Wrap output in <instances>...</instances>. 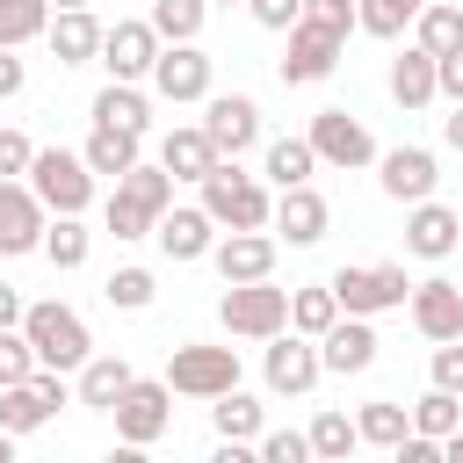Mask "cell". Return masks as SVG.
<instances>
[{
  "instance_id": "8fae6325",
  "label": "cell",
  "mask_w": 463,
  "mask_h": 463,
  "mask_svg": "<svg viewBox=\"0 0 463 463\" xmlns=\"http://www.w3.org/2000/svg\"><path fill=\"white\" fill-rule=\"evenodd\" d=\"M145 80L159 87V101H210V58L195 43H159Z\"/></svg>"
},
{
  "instance_id": "277c9868",
  "label": "cell",
  "mask_w": 463,
  "mask_h": 463,
  "mask_svg": "<svg viewBox=\"0 0 463 463\" xmlns=\"http://www.w3.org/2000/svg\"><path fill=\"white\" fill-rule=\"evenodd\" d=\"M217 318H224V333H239V340H268V333L289 326V289H275L268 275H260V282H224Z\"/></svg>"
},
{
  "instance_id": "d6a6232c",
  "label": "cell",
  "mask_w": 463,
  "mask_h": 463,
  "mask_svg": "<svg viewBox=\"0 0 463 463\" xmlns=\"http://www.w3.org/2000/svg\"><path fill=\"white\" fill-rule=\"evenodd\" d=\"M203 14H210V0H152V29H159V43H195L203 36Z\"/></svg>"
},
{
  "instance_id": "c3c4849f",
  "label": "cell",
  "mask_w": 463,
  "mask_h": 463,
  "mask_svg": "<svg viewBox=\"0 0 463 463\" xmlns=\"http://www.w3.org/2000/svg\"><path fill=\"white\" fill-rule=\"evenodd\" d=\"M434 94H449V101H463V43H456L449 58H434Z\"/></svg>"
},
{
  "instance_id": "83f0119b",
  "label": "cell",
  "mask_w": 463,
  "mask_h": 463,
  "mask_svg": "<svg viewBox=\"0 0 463 463\" xmlns=\"http://www.w3.org/2000/svg\"><path fill=\"white\" fill-rule=\"evenodd\" d=\"M123 383H130V362H123V354H87V362H80V405L109 412V405L123 398Z\"/></svg>"
},
{
  "instance_id": "44dd1931",
  "label": "cell",
  "mask_w": 463,
  "mask_h": 463,
  "mask_svg": "<svg viewBox=\"0 0 463 463\" xmlns=\"http://www.w3.org/2000/svg\"><path fill=\"white\" fill-rule=\"evenodd\" d=\"M456 239H463V217H456L449 203L420 195V203H412V217H405V246H412L420 260H449V253H456Z\"/></svg>"
},
{
  "instance_id": "836d02e7",
  "label": "cell",
  "mask_w": 463,
  "mask_h": 463,
  "mask_svg": "<svg viewBox=\"0 0 463 463\" xmlns=\"http://www.w3.org/2000/svg\"><path fill=\"white\" fill-rule=\"evenodd\" d=\"M412 22H420V51H434V58H449L463 43V7H449V0H427Z\"/></svg>"
},
{
  "instance_id": "8d00e7d4",
  "label": "cell",
  "mask_w": 463,
  "mask_h": 463,
  "mask_svg": "<svg viewBox=\"0 0 463 463\" xmlns=\"http://www.w3.org/2000/svg\"><path fill=\"white\" fill-rule=\"evenodd\" d=\"M405 427H412V412H405V405H391V398H376V405H362V412H354V434H362L369 449H391Z\"/></svg>"
},
{
  "instance_id": "7dc6e473",
  "label": "cell",
  "mask_w": 463,
  "mask_h": 463,
  "mask_svg": "<svg viewBox=\"0 0 463 463\" xmlns=\"http://www.w3.org/2000/svg\"><path fill=\"white\" fill-rule=\"evenodd\" d=\"M246 7H253V22H260V29H289V22L304 14V0H246Z\"/></svg>"
},
{
  "instance_id": "f35d334b",
  "label": "cell",
  "mask_w": 463,
  "mask_h": 463,
  "mask_svg": "<svg viewBox=\"0 0 463 463\" xmlns=\"http://www.w3.org/2000/svg\"><path fill=\"white\" fill-rule=\"evenodd\" d=\"M51 29V0H0V43L14 51V43H29V36H43Z\"/></svg>"
},
{
  "instance_id": "484cf974",
  "label": "cell",
  "mask_w": 463,
  "mask_h": 463,
  "mask_svg": "<svg viewBox=\"0 0 463 463\" xmlns=\"http://www.w3.org/2000/svg\"><path fill=\"white\" fill-rule=\"evenodd\" d=\"M43 420H58V405H51L29 376H22V383H0V427H7L14 441H22V434H36Z\"/></svg>"
},
{
  "instance_id": "4dcf8cb0",
  "label": "cell",
  "mask_w": 463,
  "mask_h": 463,
  "mask_svg": "<svg viewBox=\"0 0 463 463\" xmlns=\"http://www.w3.org/2000/svg\"><path fill=\"white\" fill-rule=\"evenodd\" d=\"M80 159H87L94 174H109V181H116V174H130V166H137V137H130V130L94 123V137H87V152H80Z\"/></svg>"
},
{
  "instance_id": "9a60e30c",
  "label": "cell",
  "mask_w": 463,
  "mask_h": 463,
  "mask_svg": "<svg viewBox=\"0 0 463 463\" xmlns=\"http://www.w3.org/2000/svg\"><path fill=\"white\" fill-rule=\"evenodd\" d=\"M43 224H51V210L36 203V188L29 181H0V253H36Z\"/></svg>"
},
{
  "instance_id": "74e56055",
  "label": "cell",
  "mask_w": 463,
  "mask_h": 463,
  "mask_svg": "<svg viewBox=\"0 0 463 463\" xmlns=\"http://www.w3.org/2000/svg\"><path fill=\"white\" fill-rule=\"evenodd\" d=\"M354 449H362V434H354V420H347V412H318V420H311V456L347 463Z\"/></svg>"
},
{
  "instance_id": "681fc988",
  "label": "cell",
  "mask_w": 463,
  "mask_h": 463,
  "mask_svg": "<svg viewBox=\"0 0 463 463\" xmlns=\"http://www.w3.org/2000/svg\"><path fill=\"white\" fill-rule=\"evenodd\" d=\"M22 80H29V72H22V58L0 43V101H14V94H22Z\"/></svg>"
},
{
  "instance_id": "ac0fdd59",
  "label": "cell",
  "mask_w": 463,
  "mask_h": 463,
  "mask_svg": "<svg viewBox=\"0 0 463 463\" xmlns=\"http://www.w3.org/2000/svg\"><path fill=\"white\" fill-rule=\"evenodd\" d=\"M152 239H159L166 260H203V253L217 246V217H210L203 203H195V210H174V203H166L159 224H152Z\"/></svg>"
},
{
  "instance_id": "30bf717a",
  "label": "cell",
  "mask_w": 463,
  "mask_h": 463,
  "mask_svg": "<svg viewBox=\"0 0 463 463\" xmlns=\"http://www.w3.org/2000/svg\"><path fill=\"white\" fill-rule=\"evenodd\" d=\"M340 51H347V36H333V29H318V22H289V51H282V87H311V80H326L333 65H340Z\"/></svg>"
},
{
  "instance_id": "d590c367",
  "label": "cell",
  "mask_w": 463,
  "mask_h": 463,
  "mask_svg": "<svg viewBox=\"0 0 463 463\" xmlns=\"http://www.w3.org/2000/svg\"><path fill=\"white\" fill-rule=\"evenodd\" d=\"M405 412H412V434H434V441L463 427V398H456V391H441V383H434L420 405H405Z\"/></svg>"
},
{
  "instance_id": "7bdbcfd3",
  "label": "cell",
  "mask_w": 463,
  "mask_h": 463,
  "mask_svg": "<svg viewBox=\"0 0 463 463\" xmlns=\"http://www.w3.org/2000/svg\"><path fill=\"white\" fill-rule=\"evenodd\" d=\"M304 456H311V434H297V427L260 434V463H304Z\"/></svg>"
},
{
  "instance_id": "f546056e",
  "label": "cell",
  "mask_w": 463,
  "mask_h": 463,
  "mask_svg": "<svg viewBox=\"0 0 463 463\" xmlns=\"http://www.w3.org/2000/svg\"><path fill=\"white\" fill-rule=\"evenodd\" d=\"M210 420H217V441H260V398H246L239 383H232V391H217Z\"/></svg>"
},
{
  "instance_id": "d4e9b609",
  "label": "cell",
  "mask_w": 463,
  "mask_h": 463,
  "mask_svg": "<svg viewBox=\"0 0 463 463\" xmlns=\"http://www.w3.org/2000/svg\"><path fill=\"white\" fill-rule=\"evenodd\" d=\"M159 166H166L174 181H203V174L217 166V145L203 137V123H195V130H166V145H159Z\"/></svg>"
},
{
  "instance_id": "60d3db41",
  "label": "cell",
  "mask_w": 463,
  "mask_h": 463,
  "mask_svg": "<svg viewBox=\"0 0 463 463\" xmlns=\"http://www.w3.org/2000/svg\"><path fill=\"white\" fill-rule=\"evenodd\" d=\"M412 22V7H398V0H354V29L362 36H398Z\"/></svg>"
},
{
  "instance_id": "f5cc1de1",
  "label": "cell",
  "mask_w": 463,
  "mask_h": 463,
  "mask_svg": "<svg viewBox=\"0 0 463 463\" xmlns=\"http://www.w3.org/2000/svg\"><path fill=\"white\" fill-rule=\"evenodd\" d=\"M441 456H449V463H463V427H456V434H441Z\"/></svg>"
},
{
  "instance_id": "7c38bea8",
  "label": "cell",
  "mask_w": 463,
  "mask_h": 463,
  "mask_svg": "<svg viewBox=\"0 0 463 463\" xmlns=\"http://www.w3.org/2000/svg\"><path fill=\"white\" fill-rule=\"evenodd\" d=\"M203 137L217 145V159H239V152L260 137V101H253V94H210V109H203Z\"/></svg>"
},
{
  "instance_id": "6f0895ef",
  "label": "cell",
  "mask_w": 463,
  "mask_h": 463,
  "mask_svg": "<svg viewBox=\"0 0 463 463\" xmlns=\"http://www.w3.org/2000/svg\"><path fill=\"white\" fill-rule=\"evenodd\" d=\"M210 7H239V0H210Z\"/></svg>"
},
{
  "instance_id": "b9f144b4",
  "label": "cell",
  "mask_w": 463,
  "mask_h": 463,
  "mask_svg": "<svg viewBox=\"0 0 463 463\" xmlns=\"http://www.w3.org/2000/svg\"><path fill=\"white\" fill-rule=\"evenodd\" d=\"M36 376V347L22 340V326H0V383H22Z\"/></svg>"
},
{
  "instance_id": "52a82bcc",
  "label": "cell",
  "mask_w": 463,
  "mask_h": 463,
  "mask_svg": "<svg viewBox=\"0 0 463 463\" xmlns=\"http://www.w3.org/2000/svg\"><path fill=\"white\" fill-rule=\"evenodd\" d=\"M333 297H340V311L376 318V311H398V304L412 297V282H405L398 260H383V268H340V275H333Z\"/></svg>"
},
{
  "instance_id": "e0dca14e",
  "label": "cell",
  "mask_w": 463,
  "mask_h": 463,
  "mask_svg": "<svg viewBox=\"0 0 463 463\" xmlns=\"http://www.w3.org/2000/svg\"><path fill=\"white\" fill-rule=\"evenodd\" d=\"M152 58H159V29H152V22H116V29H101V65H109V80H145Z\"/></svg>"
},
{
  "instance_id": "ba28073f",
  "label": "cell",
  "mask_w": 463,
  "mask_h": 463,
  "mask_svg": "<svg viewBox=\"0 0 463 463\" xmlns=\"http://www.w3.org/2000/svg\"><path fill=\"white\" fill-rule=\"evenodd\" d=\"M166 383H174L181 398H217V391L239 383V354H232V347H203V340H188V347L166 354Z\"/></svg>"
},
{
  "instance_id": "f1b7e54d",
  "label": "cell",
  "mask_w": 463,
  "mask_h": 463,
  "mask_svg": "<svg viewBox=\"0 0 463 463\" xmlns=\"http://www.w3.org/2000/svg\"><path fill=\"white\" fill-rule=\"evenodd\" d=\"M87 246H94V232H87L80 217H51V224H43V246H36V253H43V260H51L58 275H72V268H87Z\"/></svg>"
},
{
  "instance_id": "8992f818",
  "label": "cell",
  "mask_w": 463,
  "mask_h": 463,
  "mask_svg": "<svg viewBox=\"0 0 463 463\" xmlns=\"http://www.w3.org/2000/svg\"><path fill=\"white\" fill-rule=\"evenodd\" d=\"M29 188H36V203L51 217H80L94 203V166L80 152H36L29 159Z\"/></svg>"
},
{
  "instance_id": "cb8c5ba5",
  "label": "cell",
  "mask_w": 463,
  "mask_h": 463,
  "mask_svg": "<svg viewBox=\"0 0 463 463\" xmlns=\"http://www.w3.org/2000/svg\"><path fill=\"white\" fill-rule=\"evenodd\" d=\"M94 123H109V130H130V137H145V130H152V101L137 94V80H109V87L94 94Z\"/></svg>"
},
{
  "instance_id": "9c48e42d",
  "label": "cell",
  "mask_w": 463,
  "mask_h": 463,
  "mask_svg": "<svg viewBox=\"0 0 463 463\" xmlns=\"http://www.w3.org/2000/svg\"><path fill=\"white\" fill-rule=\"evenodd\" d=\"M260 376H268V391H275V398H304V391L326 376V369H318V340H304V333H268Z\"/></svg>"
},
{
  "instance_id": "ffe728a7",
  "label": "cell",
  "mask_w": 463,
  "mask_h": 463,
  "mask_svg": "<svg viewBox=\"0 0 463 463\" xmlns=\"http://www.w3.org/2000/svg\"><path fill=\"white\" fill-rule=\"evenodd\" d=\"M412 326L427 333V340H463V289L449 282V275H434V282H412Z\"/></svg>"
},
{
  "instance_id": "7402d4cb",
  "label": "cell",
  "mask_w": 463,
  "mask_h": 463,
  "mask_svg": "<svg viewBox=\"0 0 463 463\" xmlns=\"http://www.w3.org/2000/svg\"><path fill=\"white\" fill-rule=\"evenodd\" d=\"M376 166H383V195L391 203H420V195H434V152L427 145H398V152H376Z\"/></svg>"
},
{
  "instance_id": "680465c9",
  "label": "cell",
  "mask_w": 463,
  "mask_h": 463,
  "mask_svg": "<svg viewBox=\"0 0 463 463\" xmlns=\"http://www.w3.org/2000/svg\"><path fill=\"white\" fill-rule=\"evenodd\" d=\"M456 246H463V239H456Z\"/></svg>"
},
{
  "instance_id": "d6986e66",
  "label": "cell",
  "mask_w": 463,
  "mask_h": 463,
  "mask_svg": "<svg viewBox=\"0 0 463 463\" xmlns=\"http://www.w3.org/2000/svg\"><path fill=\"white\" fill-rule=\"evenodd\" d=\"M275 246H282L275 232H224L210 246V260L224 282H260V275H275Z\"/></svg>"
},
{
  "instance_id": "2e32d148",
  "label": "cell",
  "mask_w": 463,
  "mask_h": 463,
  "mask_svg": "<svg viewBox=\"0 0 463 463\" xmlns=\"http://www.w3.org/2000/svg\"><path fill=\"white\" fill-rule=\"evenodd\" d=\"M369 362H376V333H369V318L340 311V318L318 333V369H333V376H362Z\"/></svg>"
},
{
  "instance_id": "7a4b0ae2",
  "label": "cell",
  "mask_w": 463,
  "mask_h": 463,
  "mask_svg": "<svg viewBox=\"0 0 463 463\" xmlns=\"http://www.w3.org/2000/svg\"><path fill=\"white\" fill-rule=\"evenodd\" d=\"M174 203V174L166 166H130V174H116V195H109V232L116 239H152V224H159V210Z\"/></svg>"
},
{
  "instance_id": "f6af8a7d",
  "label": "cell",
  "mask_w": 463,
  "mask_h": 463,
  "mask_svg": "<svg viewBox=\"0 0 463 463\" xmlns=\"http://www.w3.org/2000/svg\"><path fill=\"white\" fill-rule=\"evenodd\" d=\"M434 383L463 398V340H434Z\"/></svg>"
},
{
  "instance_id": "db71d44e",
  "label": "cell",
  "mask_w": 463,
  "mask_h": 463,
  "mask_svg": "<svg viewBox=\"0 0 463 463\" xmlns=\"http://www.w3.org/2000/svg\"><path fill=\"white\" fill-rule=\"evenodd\" d=\"M7 449H14V434H7V427H0V463H7Z\"/></svg>"
},
{
  "instance_id": "4316f807",
  "label": "cell",
  "mask_w": 463,
  "mask_h": 463,
  "mask_svg": "<svg viewBox=\"0 0 463 463\" xmlns=\"http://www.w3.org/2000/svg\"><path fill=\"white\" fill-rule=\"evenodd\" d=\"M391 101L398 109H427L434 101V51H405V58H391Z\"/></svg>"
},
{
  "instance_id": "9f6ffc18",
  "label": "cell",
  "mask_w": 463,
  "mask_h": 463,
  "mask_svg": "<svg viewBox=\"0 0 463 463\" xmlns=\"http://www.w3.org/2000/svg\"><path fill=\"white\" fill-rule=\"evenodd\" d=\"M398 7H412V14H420V7H427V0H398Z\"/></svg>"
},
{
  "instance_id": "3957f363",
  "label": "cell",
  "mask_w": 463,
  "mask_h": 463,
  "mask_svg": "<svg viewBox=\"0 0 463 463\" xmlns=\"http://www.w3.org/2000/svg\"><path fill=\"white\" fill-rule=\"evenodd\" d=\"M203 210H210L224 232H268L275 195H268L253 174H239V159H217V166L203 174Z\"/></svg>"
},
{
  "instance_id": "ab89813d",
  "label": "cell",
  "mask_w": 463,
  "mask_h": 463,
  "mask_svg": "<svg viewBox=\"0 0 463 463\" xmlns=\"http://www.w3.org/2000/svg\"><path fill=\"white\" fill-rule=\"evenodd\" d=\"M101 297H109L116 311H145V304L159 297V282H152V268H116V275L101 282Z\"/></svg>"
},
{
  "instance_id": "ee69618b",
  "label": "cell",
  "mask_w": 463,
  "mask_h": 463,
  "mask_svg": "<svg viewBox=\"0 0 463 463\" xmlns=\"http://www.w3.org/2000/svg\"><path fill=\"white\" fill-rule=\"evenodd\" d=\"M304 22H318V29L347 36V29H354V0H304Z\"/></svg>"
},
{
  "instance_id": "e575fe53",
  "label": "cell",
  "mask_w": 463,
  "mask_h": 463,
  "mask_svg": "<svg viewBox=\"0 0 463 463\" xmlns=\"http://www.w3.org/2000/svg\"><path fill=\"white\" fill-rule=\"evenodd\" d=\"M311 166H318L311 137H275V145H268V181H275V188H297V181H311Z\"/></svg>"
},
{
  "instance_id": "603a6c76",
  "label": "cell",
  "mask_w": 463,
  "mask_h": 463,
  "mask_svg": "<svg viewBox=\"0 0 463 463\" xmlns=\"http://www.w3.org/2000/svg\"><path fill=\"white\" fill-rule=\"evenodd\" d=\"M43 36H51V58H58V65H94V58H101V22H94V7H58Z\"/></svg>"
},
{
  "instance_id": "5bb4252c",
  "label": "cell",
  "mask_w": 463,
  "mask_h": 463,
  "mask_svg": "<svg viewBox=\"0 0 463 463\" xmlns=\"http://www.w3.org/2000/svg\"><path fill=\"white\" fill-rule=\"evenodd\" d=\"M268 224H275V239H289V246H318V239H326V224H333V210H326V195H318L311 181H297V188H282V195H275Z\"/></svg>"
},
{
  "instance_id": "bcb514c9",
  "label": "cell",
  "mask_w": 463,
  "mask_h": 463,
  "mask_svg": "<svg viewBox=\"0 0 463 463\" xmlns=\"http://www.w3.org/2000/svg\"><path fill=\"white\" fill-rule=\"evenodd\" d=\"M29 159H36V145H29L22 130H0V181H14V174H29Z\"/></svg>"
},
{
  "instance_id": "816d5d0a",
  "label": "cell",
  "mask_w": 463,
  "mask_h": 463,
  "mask_svg": "<svg viewBox=\"0 0 463 463\" xmlns=\"http://www.w3.org/2000/svg\"><path fill=\"white\" fill-rule=\"evenodd\" d=\"M441 137H449V152H463V101H456V116L441 123Z\"/></svg>"
},
{
  "instance_id": "6da1fadb",
  "label": "cell",
  "mask_w": 463,
  "mask_h": 463,
  "mask_svg": "<svg viewBox=\"0 0 463 463\" xmlns=\"http://www.w3.org/2000/svg\"><path fill=\"white\" fill-rule=\"evenodd\" d=\"M22 340L36 347V362H43V369H80V362L94 354V340H87V318H80L72 304H58V297H43V304H22Z\"/></svg>"
},
{
  "instance_id": "1f68e13d",
  "label": "cell",
  "mask_w": 463,
  "mask_h": 463,
  "mask_svg": "<svg viewBox=\"0 0 463 463\" xmlns=\"http://www.w3.org/2000/svg\"><path fill=\"white\" fill-rule=\"evenodd\" d=\"M333 318H340V297H333V282H318V289H289V333L318 340Z\"/></svg>"
},
{
  "instance_id": "11a10c76",
  "label": "cell",
  "mask_w": 463,
  "mask_h": 463,
  "mask_svg": "<svg viewBox=\"0 0 463 463\" xmlns=\"http://www.w3.org/2000/svg\"><path fill=\"white\" fill-rule=\"evenodd\" d=\"M51 7H94V0H51Z\"/></svg>"
},
{
  "instance_id": "5b68a950",
  "label": "cell",
  "mask_w": 463,
  "mask_h": 463,
  "mask_svg": "<svg viewBox=\"0 0 463 463\" xmlns=\"http://www.w3.org/2000/svg\"><path fill=\"white\" fill-rule=\"evenodd\" d=\"M109 412H116V441L123 449H152L166 434V420H174V383L166 376H130Z\"/></svg>"
},
{
  "instance_id": "f907efd6",
  "label": "cell",
  "mask_w": 463,
  "mask_h": 463,
  "mask_svg": "<svg viewBox=\"0 0 463 463\" xmlns=\"http://www.w3.org/2000/svg\"><path fill=\"white\" fill-rule=\"evenodd\" d=\"M0 326H22V297H14L7 282H0Z\"/></svg>"
},
{
  "instance_id": "4fadbf2b",
  "label": "cell",
  "mask_w": 463,
  "mask_h": 463,
  "mask_svg": "<svg viewBox=\"0 0 463 463\" xmlns=\"http://www.w3.org/2000/svg\"><path fill=\"white\" fill-rule=\"evenodd\" d=\"M311 152H318L326 166H369V159H376V137H369L347 109H318V116H311Z\"/></svg>"
}]
</instances>
